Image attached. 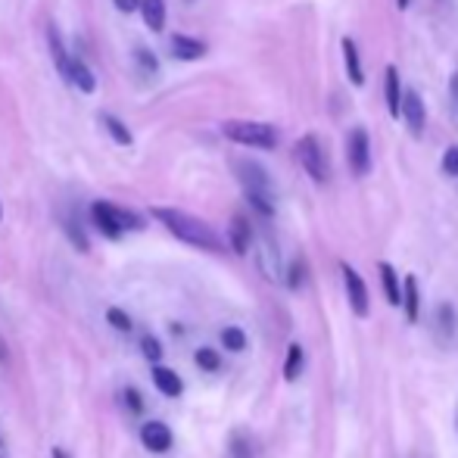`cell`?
I'll use <instances>...</instances> for the list:
<instances>
[{
	"label": "cell",
	"mask_w": 458,
	"mask_h": 458,
	"mask_svg": "<svg viewBox=\"0 0 458 458\" xmlns=\"http://www.w3.org/2000/svg\"><path fill=\"white\" fill-rule=\"evenodd\" d=\"M449 94H452V100H455V106H458V72L449 78Z\"/></svg>",
	"instance_id": "d590c367"
},
{
	"label": "cell",
	"mask_w": 458,
	"mask_h": 458,
	"mask_svg": "<svg viewBox=\"0 0 458 458\" xmlns=\"http://www.w3.org/2000/svg\"><path fill=\"white\" fill-rule=\"evenodd\" d=\"M303 365H306V352L299 343H290L287 346V359H284V381L294 384L299 374H303Z\"/></svg>",
	"instance_id": "44dd1931"
},
{
	"label": "cell",
	"mask_w": 458,
	"mask_h": 458,
	"mask_svg": "<svg viewBox=\"0 0 458 458\" xmlns=\"http://www.w3.org/2000/svg\"><path fill=\"white\" fill-rule=\"evenodd\" d=\"M296 160L299 165L306 169V175L312 181H318V184H328L330 178V160L325 153V144H321V138H315V134H303V138L296 140Z\"/></svg>",
	"instance_id": "3957f363"
},
{
	"label": "cell",
	"mask_w": 458,
	"mask_h": 458,
	"mask_svg": "<svg viewBox=\"0 0 458 458\" xmlns=\"http://www.w3.org/2000/svg\"><path fill=\"white\" fill-rule=\"evenodd\" d=\"M247 203L252 209L259 212V216L272 218L274 216V196H259V194H247Z\"/></svg>",
	"instance_id": "4316f807"
},
{
	"label": "cell",
	"mask_w": 458,
	"mask_h": 458,
	"mask_svg": "<svg viewBox=\"0 0 458 458\" xmlns=\"http://www.w3.org/2000/svg\"><path fill=\"white\" fill-rule=\"evenodd\" d=\"M377 272H381V284H384L386 303H390V306H399V299H402V284H399V278H396V268H393L390 262H381V265H377Z\"/></svg>",
	"instance_id": "d6986e66"
},
{
	"label": "cell",
	"mask_w": 458,
	"mask_h": 458,
	"mask_svg": "<svg viewBox=\"0 0 458 458\" xmlns=\"http://www.w3.org/2000/svg\"><path fill=\"white\" fill-rule=\"evenodd\" d=\"M0 446H4V440H0Z\"/></svg>",
	"instance_id": "f35d334b"
},
{
	"label": "cell",
	"mask_w": 458,
	"mask_h": 458,
	"mask_svg": "<svg viewBox=\"0 0 458 458\" xmlns=\"http://www.w3.org/2000/svg\"><path fill=\"white\" fill-rule=\"evenodd\" d=\"M303 278H306V265H303V259H296V262H290V268H287V287L299 290Z\"/></svg>",
	"instance_id": "f546056e"
},
{
	"label": "cell",
	"mask_w": 458,
	"mask_h": 458,
	"mask_svg": "<svg viewBox=\"0 0 458 458\" xmlns=\"http://www.w3.org/2000/svg\"><path fill=\"white\" fill-rule=\"evenodd\" d=\"M222 134L228 140L252 150H274L278 147V128L268 122H250V118H231L222 125Z\"/></svg>",
	"instance_id": "7a4b0ae2"
},
{
	"label": "cell",
	"mask_w": 458,
	"mask_h": 458,
	"mask_svg": "<svg viewBox=\"0 0 458 458\" xmlns=\"http://www.w3.org/2000/svg\"><path fill=\"white\" fill-rule=\"evenodd\" d=\"M437 325H443V334L452 337V330H455V309H452V303H443L437 309Z\"/></svg>",
	"instance_id": "83f0119b"
},
{
	"label": "cell",
	"mask_w": 458,
	"mask_h": 458,
	"mask_svg": "<svg viewBox=\"0 0 458 458\" xmlns=\"http://www.w3.org/2000/svg\"><path fill=\"white\" fill-rule=\"evenodd\" d=\"M399 306L406 309V318L418 321V315H421V290H418V278L415 274H408L406 281H402V299H399Z\"/></svg>",
	"instance_id": "2e32d148"
},
{
	"label": "cell",
	"mask_w": 458,
	"mask_h": 458,
	"mask_svg": "<svg viewBox=\"0 0 458 458\" xmlns=\"http://www.w3.org/2000/svg\"><path fill=\"white\" fill-rule=\"evenodd\" d=\"M350 169H352V175L355 178H362V175H368V169H371V138H368V131L365 128H352L350 134Z\"/></svg>",
	"instance_id": "52a82bcc"
},
{
	"label": "cell",
	"mask_w": 458,
	"mask_h": 458,
	"mask_svg": "<svg viewBox=\"0 0 458 458\" xmlns=\"http://www.w3.org/2000/svg\"><path fill=\"white\" fill-rule=\"evenodd\" d=\"M100 125H104L106 134L116 140L118 147H131V144H134V134H131V128L122 122V118H116V116L104 113V116H100Z\"/></svg>",
	"instance_id": "ffe728a7"
},
{
	"label": "cell",
	"mask_w": 458,
	"mask_h": 458,
	"mask_svg": "<svg viewBox=\"0 0 458 458\" xmlns=\"http://www.w3.org/2000/svg\"><path fill=\"white\" fill-rule=\"evenodd\" d=\"M228 243H231V250L237 256H247L250 247H252V228L243 216H234L231 225H228Z\"/></svg>",
	"instance_id": "8fae6325"
},
{
	"label": "cell",
	"mask_w": 458,
	"mask_h": 458,
	"mask_svg": "<svg viewBox=\"0 0 458 458\" xmlns=\"http://www.w3.org/2000/svg\"><path fill=\"white\" fill-rule=\"evenodd\" d=\"M66 231H69V237H72V243H75L78 250H82V252H88V237H84L82 228H78L75 222H69V225H66Z\"/></svg>",
	"instance_id": "d6a6232c"
},
{
	"label": "cell",
	"mask_w": 458,
	"mask_h": 458,
	"mask_svg": "<svg viewBox=\"0 0 458 458\" xmlns=\"http://www.w3.org/2000/svg\"><path fill=\"white\" fill-rule=\"evenodd\" d=\"M140 352H144V359L150 362V365H156V362H162V343L156 340L153 334L140 337Z\"/></svg>",
	"instance_id": "d4e9b609"
},
{
	"label": "cell",
	"mask_w": 458,
	"mask_h": 458,
	"mask_svg": "<svg viewBox=\"0 0 458 458\" xmlns=\"http://www.w3.org/2000/svg\"><path fill=\"white\" fill-rule=\"evenodd\" d=\"M259 272L265 274L268 281H281V256L274 240H259Z\"/></svg>",
	"instance_id": "4fadbf2b"
},
{
	"label": "cell",
	"mask_w": 458,
	"mask_h": 458,
	"mask_svg": "<svg viewBox=\"0 0 458 458\" xmlns=\"http://www.w3.org/2000/svg\"><path fill=\"white\" fill-rule=\"evenodd\" d=\"M443 172H446V175H452V178H458V147H449L443 153Z\"/></svg>",
	"instance_id": "1f68e13d"
},
{
	"label": "cell",
	"mask_w": 458,
	"mask_h": 458,
	"mask_svg": "<svg viewBox=\"0 0 458 458\" xmlns=\"http://www.w3.org/2000/svg\"><path fill=\"white\" fill-rule=\"evenodd\" d=\"M91 218H94V225L100 228V234H106V237H122V222H118V206H113V203H106V200H97L91 206Z\"/></svg>",
	"instance_id": "9c48e42d"
},
{
	"label": "cell",
	"mask_w": 458,
	"mask_h": 458,
	"mask_svg": "<svg viewBox=\"0 0 458 458\" xmlns=\"http://www.w3.org/2000/svg\"><path fill=\"white\" fill-rule=\"evenodd\" d=\"M194 362H196V368H203V371H218L222 368V355L212 350V346H200V350L194 352Z\"/></svg>",
	"instance_id": "603a6c76"
},
{
	"label": "cell",
	"mask_w": 458,
	"mask_h": 458,
	"mask_svg": "<svg viewBox=\"0 0 458 458\" xmlns=\"http://www.w3.org/2000/svg\"><path fill=\"white\" fill-rule=\"evenodd\" d=\"M234 172L243 184V194H259V196H274V184H272V175L262 169L259 162L252 160H237L234 162Z\"/></svg>",
	"instance_id": "277c9868"
},
{
	"label": "cell",
	"mask_w": 458,
	"mask_h": 458,
	"mask_svg": "<svg viewBox=\"0 0 458 458\" xmlns=\"http://www.w3.org/2000/svg\"><path fill=\"white\" fill-rule=\"evenodd\" d=\"M113 4H116V10H118V13H138L140 0H113Z\"/></svg>",
	"instance_id": "e575fe53"
},
{
	"label": "cell",
	"mask_w": 458,
	"mask_h": 458,
	"mask_svg": "<svg viewBox=\"0 0 458 458\" xmlns=\"http://www.w3.org/2000/svg\"><path fill=\"white\" fill-rule=\"evenodd\" d=\"M343 60H346V75H350L352 88H362L365 84V72H362V57H359V47H355L352 38H343Z\"/></svg>",
	"instance_id": "e0dca14e"
},
{
	"label": "cell",
	"mask_w": 458,
	"mask_h": 458,
	"mask_svg": "<svg viewBox=\"0 0 458 458\" xmlns=\"http://www.w3.org/2000/svg\"><path fill=\"white\" fill-rule=\"evenodd\" d=\"M134 60H138V66L144 69L147 75H153V72H160V60L153 57V53L147 50V47H138V50H134Z\"/></svg>",
	"instance_id": "f1b7e54d"
},
{
	"label": "cell",
	"mask_w": 458,
	"mask_h": 458,
	"mask_svg": "<svg viewBox=\"0 0 458 458\" xmlns=\"http://www.w3.org/2000/svg\"><path fill=\"white\" fill-rule=\"evenodd\" d=\"M140 443L150 452H169L172 443H175V437H172V428L162 421H147L144 428H140Z\"/></svg>",
	"instance_id": "ba28073f"
},
{
	"label": "cell",
	"mask_w": 458,
	"mask_h": 458,
	"mask_svg": "<svg viewBox=\"0 0 458 458\" xmlns=\"http://www.w3.org/2000/svg\"><path fill=\"white\" fill-rule=\"evenodd\" d=\"M222 346L231 352H243L247 350V334H243L240 328H225L222 330Z\"/></svg>",
	"instance_id": "cb8c5ba5"
},
{
	"label": "cell",
	"mask_w": 458,
	"mask_h": 458,
	"mask_svg": "<svg viewBox=\"0 0 458 458\" xmlns=\"http://www.w3.org/2000/svg\"><path fill=\"white\" fill-rule=\"evenodd\" d=\"M172 53L184 62H194V60L206 57V44H203L200 38H191V35H175L172 38Z\"/></svg>",
	"instance_id": "9a60e30c"
},
{
	"label": "cell",
	"mask_w": 458,
	"mask_h": 458,
	"mask_svg": "<svg viewBox=\"0 0 458 458\" xmlns=\"http://www.w3.org/2000/svg\"><path fill=\"white\" fill-rule=\"evenodd\" d=\"M50 458H69V455L62 452V449H53V452H50Z\"/></svg>",
	"instance_id": "8d00e7d4"
},
{
	"label": "cell",
	"mask_w": 458,
	"mask_h": 458,
	"mask_svg": "<svg viewBox=\"0 0 458 458\" xmlns=\"http://www.w3.org/2000/svg\"><path fill=\"white\" fill-rule=\"evenodd\" d=\"M231 458H252L250 443H247L243 437H234V440H231Z\"/></svg>",
	"instance_id": "836d02e7"
},
{
	"label": "cell",
	"mask_w": 458,
	"mask_h": 458,
	"mask_svg": "<svg viewBox=\"0 0 458 458\" xmlns=\"http://www.w3.org/2000/svg\"><path fill=\"white\" fill-rule=\"evenodd\" d=\"M150 374H153V384H156V390H160L162 396H181V393H184V381H181L172 368H165V365L156 362V365L150 368Z\"/></svg>",
	"instance_id": "7c38bea8"
},
{
	"label": "cell",
	"mask_w": 458,
	"mask_h": 458,
	"mask_svg": "<svg viewBox=\"0 0 458 458\" xmlns=\"http://www.w3.org/2000/svg\"><path fill=\"white\" fill-rule=\"evenodd\" d=\"M47 44H50V57H53V62H57L60 75L66 78L69 53H66V44H62V35H60V31H57V26H50V28H47Z\"/></svg>",
	"instance_id": "7402d4cb"
},
{
	"label": "cell",
	"mask_w": 458,
	"mask_h": 458,
	"mask_svg": "<svg viewBox=\"0 0 458 458\" xmlns=\"http://www.w3.org/2000/svg\"><path fill=\"white\" fill-rule=\"evenodd\" d=\"M396 6L399 10H408V0H396Z\"/></svg>",
	"instance_id": "74e56055"
},
{
	"label": "cell",
	"mask_w": 458,
	"mask_h": 458,
	"mask_svg": "<svg viewBox=\"0 0 458 458\" xmlns=\"http://www.w3.org/2000/svg\"><path fill=\"white\" fill-rule=\"evenodd\" d=\"M106 321H109V325H113L116 330H122V334H128L131 325H134L131 315L122 312V309H116V306H109V309H106Z\"/></svg>",
	"instance_id": "484cf974"
},
{
	"label": "cell",
	"mask_w": 458,
	"mask_h": 458,
	"mask_svg": "<svg viewBox=\"0 0 458 458\" xmlns=\"http://www.w3.org/2000/svg\"><path fill=\"white\" fill-rule=\"evenodd\" d=\"M384 100L393 118H399V104H402V82H399V69L386 66L384 72Z\"/></svg>",
	"instance_id": "5bb4252c"
},
{
	"label": "cell",
	"mask_w": 458,
	"mask_h": 458,
	"mask_svg": "<svg viewBox=\"0 0 458 458\" xmlns=\"http://www.w3.org/2000/svg\"><path fill=\"white\" fill-rule=\"evenodd\" d=\"M66 82L69 84H75L82 94H94L97 91V78H94L91 72V66L84 62L82 57H72L69 60V66H66Z\"/></svg>",
	"instance_id": "30bf717a"
},
{
	"label": "cell",
	"mask_w": 458,
	"mask_h": 458,
	"mask_svg": "<svg viewBox=\"0 0 458 458\" xmlns=\"http://www.w3.org/2000/svg\"><path fill=\"white\" fill-rule=\"evenodd\" d=\"M125 406H128L131 415H140V412H144V399H140L138 386H128V390H125Z\"/></svg>",
	"instance_id": "4dcf8cb0"
},
{
	"label": "cell",
	"mask_w": 458,
	"mask_h": 458,
	"mask_svg": "<svg viewBox=\"0 0 458 458\" xmlns=\"http://www.w3.org/2000/svg\"><path fill=\"white\" fill-rule=\"evenodd\" d=\"M340 274H343V284H346V296H350L352 315L365 318V315L371 312V299H368V287H365V281H362V274L355 272L350 262H340Z\"/></svg>",
	"instance_id": "5b68a950"
},
{
	"label": "cell",
	"mask_w": 458,
	"mask_h": 458,
	"mask_svg": "<svg viewBox=\"0 0 458 458\" xmlns=\"http://www.w3.org/2000/svg\"><path fill=\"white\" fill-rule=\"evenodd\" d=\"M399 118H406V128L421 138L424 128H428V109H424V100L418 91H402V104H399Z\"/></svg>",
	"instance_id": "8992f818"
},
{
	"label": "cell",
	"mask_w": 458,
	"mask_h": 458,
	"mask_svg": "<svg viewBox=\"0 0 458 458\" xmlns=\"http://www.w3.org/2000/svg\"><path fill=\"white\" fill-rule=\"evenodd\" d=\"M150 216L156 218L160 225L169 228V234H175L178 240L191 243V247H200V250H209V252H222L225 243L222 237H218L206 222H200V218L187 216V212L181 209H169V206H156Z\"/></svg>",
	"instance_id": "6da1fadb"
},
{
	"label": "cell",
	"mask_w": 458,
	"mask_h": 458,
	"mask_svg": "<svg viewBox=\"0 0 458 458\" xmlns=\"http://www.w3.org/2000/svg\"><path fill=\"white\" fill-rule=\"evenodd\" d=\"M140 16H144V22H147V28L150 31H165V0H140Z\"/></svg>",
	"instance_id": "ac0fdd59"
}]
</instances>
